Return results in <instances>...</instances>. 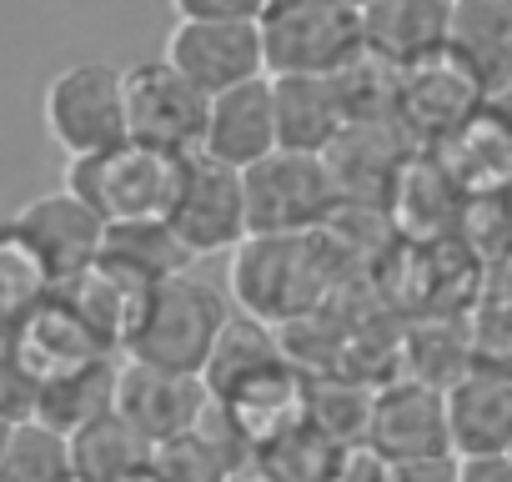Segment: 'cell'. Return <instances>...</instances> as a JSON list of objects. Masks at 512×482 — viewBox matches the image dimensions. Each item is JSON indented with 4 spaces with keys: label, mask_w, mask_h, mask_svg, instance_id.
Returning a JSON list of instances; mask_svg holds the SVG:
<instances>
[{
    "label": "cell",
    "mask_w": 512,
    "mask_h": 482,
    "mask_svg": "<svg viewBox=\"0 0 512 482\" xmlns=\"http://www.w3.org/2000/svg\"><path fill=\"white\" fill-rule=\"evenodd\" d=\"M322 241H327L322 231H251L231 257L236 307L272 327L317 317L332 277Z\"/></svg>",
    "instance_id": "obj_1"
},
{
    "label": "cell",
    "mask_w": 512,
    "mask_h": 482,
    "mask_svg": "<svg viewBox=\"0 0 512 482\" xmlns=\"http://www.w3.org/2000/svg\"><path fill=\"white\" fill-rule=\"evenodd\" d=\"M186 156L156 151L146 141H121L96 156H66V191L116 221H166L181 191Z\"/></svg>",
    "instance_id": "obj_2"
},
{
    "label": "cell",
    "mask_w": 512,
    "mask_h": 482,
    "mask_svg": "<svg viewBox=\"0 0 512 482\" xmlns=\"http://www.w3.org/2000/svg\"><path fill=\"white\" fill-rule=\"evenodd\" d=\"M231 327V307L211 282H196L191 272H176L166 282L151 287L146 317L131 337L126 357L156 362V367H176V372H201L216 357L221 332Z\"/></svg>",
    "instance_id": "obj_3"
},
{
    "label": "cell",
    "mask_w": 512,
    "mask_h": 482,
    "mask_svg": "<svg viewBox=\"0 0 512 482\" xmlns=\"http://www.w3.org/2000/svg\"><path fill=\"white\" fill-rule=\"evenodd\" d=\"M262 41L272 76H337L367 56L362 6L347 0H272Z\"/></svg>",
    "instance_id": "obj_4"
},
{
    "label": "cell",
    "mask_w": 512,
    "mask_h": 482,
    "mask_svg": "<svg viewBox=\"0 0 512 482\" xmlns=\"http://www.w3.org/2000/svg\"><path fill=\"white\" fill-rule=\"evenodd\" d=\"M46 136L66 156H96L121 141H131V101H126V71L111 61H71L51 76L41 96Z\"/></svg>",
    "instance_id": "obj_5"
},
{
    "label": "cell",
    "mask_w": 512,
    "mask_h": 482,
    "mask_svg": "<svg viewBox=\"0 0 512 482\" xmlns=\"http://www.w3.org/2000/svg\"><path fill=\"white\" fill-rule=\"evenodd\" d=\"M251 231H322L342 206V176L332 156L317 151H272L267 161L246 166Z\"/></svg>",
    "instance_id": "obj_6"
},
{
    "label": "cell",
    "mask_w": 512,
    "mask_h": 482,
    "mask_svg": "<svg viewBox=\"0 0 512 482\" xmlns=\"http://www.w3.org/2000/svg\"><path fill=\"white\" fill-rule=\"evenodd\" d=\"M176 236L191 247V257L236 252L251 236V201H246V171L231 161H216L206 151L186 156L176 206L166 216Z\"/></svg>",
    "instance_id": "obj_7"
},
{
    "label": "cell",
    "mask_w": 512,
    "mask_h": 482,
    "mask_svg": "<svg viewBox=\"0 0 512 482\" xmlns=\"http://www.w3.org/2000/svg\"><path fill=\"white\" fill-rule=\"evenodd\" d=\"M126 101H131V141H146L171 156H196L206 146L211 96L166 56L126 66Z\"/></svg>",
    "instance_id": "obj_8"
},
{
    "label": "cell",
    "mask_w": 512,
    "mask_h": 482,
    "mask_svg": "<svg viewBox=\"0 0 512 482\" xmlns=\"http://www.w3.org/2000/svg\"><path fill=\"white\" fill-rule=\"evenodd\" d=\"M166 61L181 66L206 96L272 76L262 21H176L166 36Z\"/></svg>",
    "instance_id": "obj_9"
},
{
    "label": "cell",
    "mask_w": 512,
    "mask_h": 482,
    "mask_svg": "<svg viewBox=\"0 0 512 482\" xmlns=\"http://www.w3.org/2000/svg\"><path fill=\"white\" fill-rule=\"evenodd\" d=\"M101 357H116V352L91 332V322L71 307L66 292H56L51 302H41L36 312H26L6 332V362L21 367L36 387H51V382H61Z\"/></svg>",
    "instance_id": "obj_10"
},
{
    "label": "cell",
    "mask_w": 512,
    "mask_h": 482,
    "mask_svg": "<svg viewBox=\"0 0 512 482\" xmlns=\"http://www.w3.org/2000/svg\"><path fill=\"white\" fill-rule=\"evenodd\" d=\"M211 387L201 372H176V367H156L141 357L121 362L116 377V412L156 447L166 437H181L191 427H201V417L211 412Z\"/></svg>",
    "instance_id": "obj_11"
},
{
    "label": "cell",
    "mask_w": 512,
    "mask_h": 482,
    "mask_svg": "<svg viewBox=\"0 0 512 482\" xmlns=\"http://www.w3.org/2000/svg\"><path fill=\"white\" fill-rule=\"evenodd\" d=\"M11 231L31 241V247L46 257V267L61 277V287H66L71 277H81L86 267L101 262V247H106L111 221H106L96 206H86L76 191L61 186V191H51V196L26 201V206L11 216Z\"/></svg>",
    "instance_id": "obj_12"
},
{
    "label": "cell",
    "mask_w": 512,
    "mask_h": 482,
    "mask_svg": "<svg viewBox=\"0 0 512 482\" xmlns=\"http://www.w3.org/2000/svg\"><path fill=\"white\" fill-rule=\"evenodd\" d=\"M392 462L407 457H452V407L447 387H432L422 377H392L377 387L372 407V437Z\"/></svg>",
    "instance_id": "obj_13"
},
{
    "label": "cell",
    "mask_w": 512,
    "mask_h": 482,
    "mask_svg": "<svg viewBox=\"0 0 512 482\" xmlns=\"http://www.w3.org/2000/svg\"><path fill=\"white\" fill-rule=\"evenodd\" d=\"M482 106H487V91L452 51L422 66H407L397 81V121L422 141H452Z\"/></svg>",
    "instance_id": "obj_14"
},
{
    "label": "cell",
    "mask_w": 512,
    "mask_h": 482,
    "mask_svg": "<svg viewBox=\"0 0 512 482\" xmlns=\"http://www.w3.org/2000/svg\"><path fill=\"white\" fill-rule=\"evenodd\" d=\"M452 16H457V0H367L362 6L367 56H377L397 71L447 56Z\"/></svg>",
    "instance_id": "obj_15"
},
{
    "label": "cell",
    "mask_w": 512,
    "mask_h": 482,
    "mask_svg": "<svg viewBox=\"0 0 512 482\" xmlns=\"http://www.w3.org/2000/svg\"><path fill=\"white\" fill-rule=\"evenodd\" d=\"M216 407L231 417V427L246 437L251 457L262 452L267 442H277L282 432L307 422V377L292 357L251 372L246 382H236L226 397H216Z\"/></svg>",
    "instance_id": "obj_16"
},
{
    "label": "cell",
    "mask_w": 512,
    "mask_h": 482,
    "mask_svg": "<svg viewBox=\"0 0 512 482\" xmlns=\"http://www.w3.org/2000/svg\"><path fill=\"white\" fill-rule=\"evenodd\" d=\"M206 156L231 161V166H256L272 151H282V121H277V86L272 76L246 81L236 91L211 96V121H206Z\"/></svg>",
    "instance_id": "obj_17"
},
{
    "label": "cell",
    "mask_w": 512,
    "mask_h": 482,
    "mask_svg": "<svg viewBox=\"0 0 512 482\" xmlns=\"http://www.w3.org/2000/svg\"><path fill=\"white\" fill-rule=\"evenodd\" d=\"M277 86V121L287 151H317L332 156L337 141L352 131L357 106L347 96L342 71L337 76H272Z\"/></svg>",
    "instance_id": "obj_18"
},
{
    "label": "cell",
    "mask_w": 512,
    "mask_h": 482,
    "mask_svg": "<svg viewBox=\"0 0 512 482\" xmlns=\"http://www.w3.org/2000/svg\"><path fill=\"white\" fill-rule=\"evenodd\" d=\"M487 91V101H512V0H457L452 46Z\"/></svg>",
    "instance_id": "obj_19"
},
{
    "label": "cell",
    "mask_w": 512,
    "mask_h": 482,
    "mask_svg": "<svg viewBox=\"0 0 512 482\" xmlns=\"http://www.w3.org/2000/svg\"><path fill=\"white\" fill-rule=\"evenodd\" d=\"M447 407L457 457L512 452V372L472 367L457 387H447Z\"/></svg>",
    "instance_id": "obj_20"
},
{
    "label": "cell",
    "mask_w": 512,
    "mask_h": 482,
    "mask_svg": "<svg viewBox=\"0 0 512 482\" xmlns=\"http://www.w3.org/2000/svg\"><path fill=\"white\" fill-rule=\"evenodd\" d=\"M101 262L126 272V277H136V282H146V287H156V282L186 272L196 257H191L186 241L176 236L171 221H116L106 231Z\"/></svg>",
    "instance_id": "obj_21"
},
{
    "label": "cell",
    "mask_w": 512,
    "mask_h": 482,
    "mask_svg": "<svg viewBox=\"0 0 512 482\" xmlns=\"http://www.w3.org/2000/svg\"><path fill=\"white\" fill-rule=\"evenodd\" d=\"M0 482H81L71 432H61L41 417L11 422L6 447H0Z\"/></svg>",
    "instance_id": "obj_22"
},
{
    "label": "cell",
    "mask_w": 512,
    "mask_h": 482,
    "mask_svg": "<svg viewBox=\"0 0 512 482\" xmlns=\"http://www.w3.org/2000/svg\"><path fill=\"white\" fill-rule=\"evenodd\" d=\"M71 447H76L81 482H121V477L151 467V442L121 412H106L91 427L71 432Z\"/></svg>",
    "instance_id": "obj_23"
},
{
    "label": "cell",
    "mask_w": 512,
    "mask_h": 482,
    "mask_svg": "<svg viewBox=\"0 0 512 482\" xmlns=\"http://www.w3.org/2000/svg\"><path fill=\"white\" fill-rule=\"evenodd\" d=\"M342 447L347 442L327 437L317 422H302V427L282 432L277 442H267L251 462L262 467L272 482H332L337 462H342Z\"/></svg>",
    "instance_id": "obj_24"
},
{
    "label": "cell",
    "mask_w": 512,
    "mask_h": 482,
    "mask_svg": "<svg viewBox=\"0 0 512 482\" xmlns=\"http://www.w3.org/2000/svg\"><path fill=\"white\" fill-rule=\"evenodd\" d=\"M372 407L377 387H362L352 377H307V422H317L337 442H367Z\"/></svg>",
    "instance_id": "obj_25"
},
{
    "label": "cell",
    "mask_w": 512,
    "mask_h": 482,
    "mask_svg": "<svg viewBox=\"0 0 512 482\" xmlns=\"http://www.w3.org/2000/svg\"><path fill=\"white\" fill-rule=\"evenodd\" d=\"M56 292H61V277L46 267V257L6 226V241H0V307H6V327L36 312L41 302H51Z\"/></svg>",
    "instance_id": "obj_26"
},
{
    "label": "cell",
    "mask_w": 512,
    "mask_h": 482,
    "mask_svg": "<svg viewBox=\"0 0 512 482\" xmlns=\"http://www.w3.org/2000/svg\"><path fill=\"white\" fill-rule=\"evenodd\" d=\"M392 472H397V462L377 442H347L332 482H392Z\"/></svg>",
    "instance_id": "obj_27"
},
{
    "label": "cell",
    "mask_w": 512,
    "mask_h": 482,
    "mask_svg": "<svg viewBox=\"0 0 512 482\" xmlns=\"http://www.w3.org/2000/svg\"><path fill=\"white\" fill-rule=\"evenodd\" d=\"M272 0H171L176 21H262Z\"/></svg>",
    "instance_id": "obj_28"
},
{
    "label": "cell",
    "mask_w": 512,
    "mask_h": 482,
    "mask_svg": "<svg viewBox=\"0 0 512 482\" xmlns=\"http://www.w3.org/2000/svg\"><path fill=\"white\" fill-rule=\"evenodd\" d=\"M392 482H462V462H457V452L452 457H407V462H397Z\"/></svg>",
    "instance_id": "obj_29"
},
{
    "label": "cell",
    "mask_w": 512,
    "mask_h": 482,
    "mask_svg": "<svg viewBox=\"0 0 512 482\" xmlns=\"http://www.w3.org/2000/svg\"><path fill=\"white\" fill-rule=\"evenodd\" d=\"M462 482H512V452H487V457H457Z\"/></svg>",
    "instance_id": "obj_30"
},
{
    "label": "cell",
    "mask_w": 512,
    "mask_h": 482,
    "mask_svg": "<svg viewBox=\"0 0 512 482\" xmlns=\"http://www.w3.org/2000/svg\"><path fill=\"white\" fill-rule=\"evenodd\" d=\"M226 482H272V477H267L262 467H256V462H241V467H236V472H231Z\"/></svg>",
    "instance_id": "obj_31"
},
{
    "label": "cell",
    "mask_w": 512,
    "mask_h": 482,
    "mask_svg": "<svg viewBox=\"0 0 512 482\" xmlns=\"http://www.w3.org/2000/svg\"><path fill=\"white\" fill-rule=\"evenodd\" d=\"M51 6H66V11H96V6H111V0H51Z\"/></svg>",
    "instance_id": "obj_32"
},
{
    "label": "cell",
    "mask_w": 512,
    "mask_h": 482,
    "mask_svg": "<svg viewBox=\"0 0 512 482\" xmlns=\"http://www.w3.org/2000/svg\"><path fill=\"white\" fill-rule=\"evenodd\" d=\"M347 6H367V0H347Z\"/></svg>",
    "instance_id": "obj_33"
}]
</instances>
